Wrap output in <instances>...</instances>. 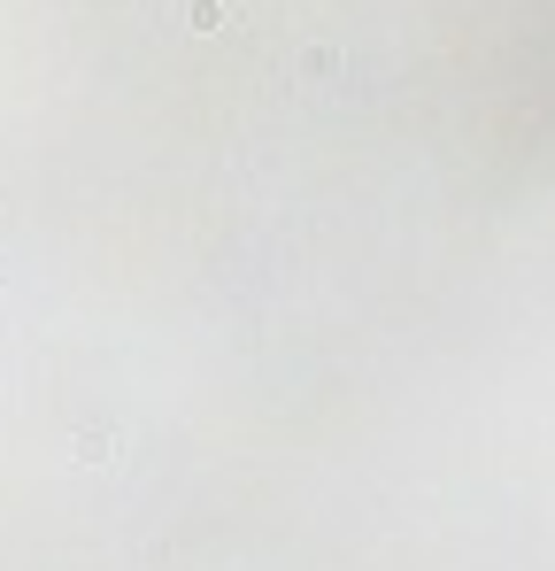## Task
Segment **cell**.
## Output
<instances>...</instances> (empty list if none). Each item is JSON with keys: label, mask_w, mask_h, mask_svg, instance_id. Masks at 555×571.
I'll return each mask as SVG.
<instances>
[{"label": "cell", "mask_w": 555, "mask_h": 571, "mask_svg": "<svg viewBox=\"0 0 555 571\" xmlns=\"http://www.w3.org/2000/svg\"><path fill=\"white\" fill-rule=\"evenodd\" d=\"M185 24H194V32H224L232 9H224V0H185Z\"/></svg>", "instance_id": "cell-1"}, {"label": "cell", "mask_w": 555, "mask_h": 571, "mask_svg": "<svg viewBox=\"0 0 555 571\" xmlns=\"http://www.w3.org/2000/svg\"><path fill=\"white\" fill-rule=\"evenodd\" d=\"M301 70H309V77H332V70H340V54H332V47H309V54H301Z\"/></svg>", "instance_id": "cell-2"}]
</instances>
